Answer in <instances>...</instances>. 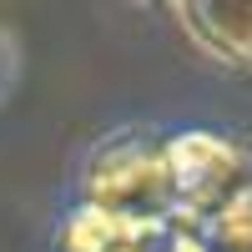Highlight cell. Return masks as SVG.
I'll return each instance as SVG.
<instances>
[{"mask_svg": "<svg viewBox=\"0 0 252 252\" xmlns=\"http://www.w3.org/2000/svg\"><path fill=\"white\" fill-rule=\"evenodd\" d=\"M187 35L222 61V66H252V0H172Z\"/></svg>", "mask_w": 252, "mask_h": 252, "instance_id": "cell-3", "label": "cell"}, {"mask_svg": "<svg viewBox=\"0 0 252 252\" xmlns=\"http://www.w3.org/2000/svg\"><path fill=\"white\" fill-rule=\"evenodd\" d=\"M207 227H212V237H217L222 252H252V192L237 197L232 207H222Z\"/></svg>", "mask_w": 252, "mask_h": 252, "instance_id": "cell-4", "label": "cell"}, {"mask_svg": "<svg viewBox=\"0 0 252 252\" xmlns=\"http://www.w3.org/2000/svg\"><path fill=\"white\" fill-rule=\"evenodd\" d=\"M146 5H172V0H146Z\"/></svg>", "mask_w": 252, "mask_h": 252, "instance_id": "cell-6", "label": "cell"}, {"mask_svg": "<svg viewBox=\"0 0 252 252\" xmlns=\"http://www.w3.org/2000/svg\"><path fill=\"white\" fill-rule=\"evenodd\" d=\"M15 76H20V51H15V35L0 26V101L15 91Z\"/></svg>", "mask_w": 252, "mask_h": 252, "instance_id": "cell-5", "label": "cell"}, {"mask_svg": "<svg viewBox=\"0 0 252 252\" xmlns=\"http://www.w3.org/2000/svg\"><path fill=\"white\" fill-rule=\"evenodd\" d=\"M177 177V207L212 222L222 207L252 192V146L217 136V131H177L166 141Z\"/></svg>", "mask_w": 252, "mask_h": 252, "instance_id": "cell-2", "label": "cell"}, {"mask_svg": "<svg viewBox=\"0 0 252 252\" xmlns=\"http://www.w3.org/2000/svg\"><path fill=\"white\" fill-rule=\"evenodd\" d=\"M81 202L126 212V217H172L177 177H172L166 141L116 136L106 146H96L81 166Z\"/></svg>", "mask_w": 252, "mask_h": 252, "instance_id": "cell-1", "label": "cell"}]
</instances>
